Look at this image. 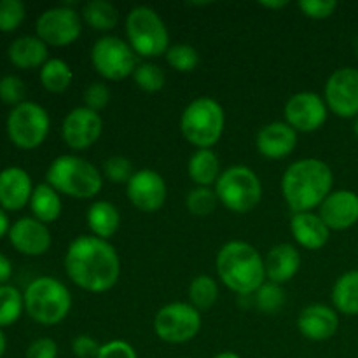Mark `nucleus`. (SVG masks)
<instances>
[{
  "label": "nucleus",
  "instance_id": "nucleus-1",
  "mask_svg": "<svg viewBox=\"0 0 358 358\" xmlns=\"http://www.w3.org/2000/svg\"><path fill=\"white\" fill-rule=\"evenodd\" d=\"M65 271L79 289L103 294L117 283L121 261L107 240L84 234L77 236L66 248Z\"/></svg>",
  "mask_w": 358,
  "mask_h": 358
},
{
  "label": "nucleus",
  "instance_id": "nucleus-2",
  "mask_svg": "<svg viewBox=\"0 0 358 358\" xmlns=\"http://www.w3.org/2000/svg\"><path fill=\"white\" fill-rule=\"evenodd\" d=\"M334 185V173L325 161L306 157L290 164L282 177V192L294 213L320 206Z\"/></svg>",
  "mask_w": 358,
  "mask_h": 358
},
{
  "label": "nucleus",
  "instance_id": "nucleus-3",
  "mask_svg": "<svg viewBox=\"0 0 358 358\" xmlns=\"http://www.w3.org/2000/svg\"><path fill=\"white\" fill-rule=\"evenodd\" d=\"M215 268L224 285L241 296L255 294L264 285V259L247 241L236 240L224 245L217 254Z\"/></svg>",
  "mask_w": 358,
  "mask_h": 358
},
{
  "label": "nucleus",
  "instance_id": "nucleus-4",
  "mask_svg": "<svg viewBox=\"0 0 358 358\" xmlns=\"http://www.w3.org/2000/svg\"><path fill=\"white\" fill-rule=\"evenodd\" d=\"M45 182L59 194L76 199H91L101 191L100 170L79 156H59L49 164Z\"/></svg>",
  "mask_w": 358,
  "mask_h": 358
},
{
  "label": "nucleus",
  "instance_id": "nucleus-5",
  "mask_svg": "<svg viewBox=\"0 0 358 358\" xmlns=\"http://www.w3.org/2000/svg\"><path fill=\"white\" fill-rule=\"evenodd\" d=\"M23 299L28 317L48 327L62 324L72 308V296L69 289L52 276H38L28 283Z\"/></svg>",
  "mask_w": 358,
  "mask_h": 358
},
{
  "label": "nucleus",
  "instance_id": "nucleus-6",
  "mask_svg": "<svg viewBox=\"0 0 358 358\" xmlns=\"http://www.w3.org/2000/svg\"><path fill=\"white\" fill-rule=\"evenodd\" d=\"M226 126L222 105L210 96H199L185 107L180 117V131L198 149H212Z\"/></svg>",
  "mask_w": 358,
  "mask_h": 358
},
{
  "label": "nucleus",
  "instance_id": "nucleus-7",
  "mask_svg": "<svg viewBox=\"0 0 358 358\" xmlns=\"http://www.w3.org/2000/svg\"><path fill=\"white\" fill-rule=\"evenodd\" d=\"M126 34L133 51L142 58H156L170 49L166 24L152 7H133L126 17Z\"/></svg>",
  "mask_w": 358,
  "mask_h": 358
},
{
  "label": "nucleus",
  "instance_id": "nucleus-8",
  "mask_svg": "<svg viewBox=\"0 0 358 358\" xmlns=\"http://www.w3.org/2000/svg\"><path fill=\"white\" fill-rule=\"evenodd\" d=\"M219 201L234 213H248L261 203L262 184L257 173L245 164L229 166L215 184Z\"/></svg>",
  "mask_w": 358,
  "mask_h": 358
},
{
  "label": "nucleus",
  "instance_id": "nucleus-9",
  "mask_svg": "<svg viewBox=\"0 0 358 358\" xmlns=\"http://www.w3.org/2000/svg\"><path fill=\"white\" fill-rule=\"evenodd\" d=\"M49 114L35 101H23L7 115V135L16 147L24 150L37 149L49 135Z\"/></svg>",
  "mask_w": 358,
  "mask_h": 358
},
{
  "label": "nucleus",
  "instance_id": "nucleus-10",
  "mask_svg": "<svg viewBox=\"0 0 358 358\" xmlns=\"http://www.w3.org/2000/svg\"><path fill=\"white\" fill-rule=\"evenodd\" d=\"M91 63L94 70L107 80H122L133 76L138 66L136 52L128 42L115 35L98 38L91 48Z\"/></svg>",
  "mask_w": 358,
  "mask_h": 358
},
{
  "label": "nucleus",
  "instance_id": "nucleus-11",
  "mask_svg": "<svg viewBox=\"0 0 358 358\" xmlns=\"http://www.w3.org/2000/svg\"><path fill=\"white\" fill-rule=\"evenodd\" d=\"M201 313L189 303H170L154 318V332L168 345H184L198 336Z\"/></svg>",
  "mask_w": 358,
  "mask_h": 358
},
{
  "label": "nucleus",
  "instance_id": "nucleus-12",
  "mask_svg": "<svg viewBox=\"0 0 358 358\" xmlns=\"http://www.w3.org/2000/svg\"><path fill=\"white\" fill-rule=\"evenodd\" d=\"M37 37L48 45L65 48L80 37L83 21L80 14L69 6L51 7L38 16L35 23Z\"/></svg>",
  "mask_w": 358,
  "mask_h": 358
},
{
  "label": "nucleus",
  "instance_id": "nucleus-13",
  "mask_svg": "<svg viewBox=\"0 0 358 358\" xmlns=\"http://www.w3.org/2000/svg\"><path fill=\"white\" fill-rule=\"evenodd\" d=\"M325 103L329 110L343 119L358 117V70L338 69L325 84Z\"/></svg>",
  "mask_w": 358,
  "mask_h": 358
},
{
  "label": "nucleus",
  "instance_id": "nucleus-14",
  "mask_svg": "<svg viewBox=\"0 0 358 358\" xmlns=\"http://www.w3.org/2000/svg\"><path fill=\"white\" fill-rule=\"evenodd\" d=\"M329 107L320 94L313 91H301L285 103V122L296 131L313 133L327 121Z\"/></svg>",
  "mask_w": 358,
  "mask_h": 358
},
{
  "label": "nucleus",
  "instance_id": "nucleus-15",
  "mask_svg": "<svg viewBox=\"0 0 358 358\" xmlns=\"http://www.w3.org/2000/svg\"><path fill=\"white\" fill-rule=\"evenodd\" d=\"M126 192L131 205L145 213H154L163 208L168 196L164 178L149 168L135 171V175L126 184Z\"/></svg>",
  "mask_w": 358,
  "mask_h": 358
},
{
  "label": "nucleus",
  "instance_id": "nucleus-16",
  "mask_svg": "<svg viewBox=\"0 0 358 358\" xmlns=\"http://www.w3.org/2000/svg\"><path fill=\"white\" fill-rule=\"evenodd\" d=\"M103 129L100 114L87 107H77L65 115L62 124V136L73 150H84L98 142Z\"/></svg>",
  "mask_w": 358,
  "mask_h": 358
},
{
  "label": "nucleus",
  "instance_id": "nucleus-17",
  "mask_svg": "<svg viewBox=\"0 0 358 358\" xmlns=\"http://www.w3.org/2000/svg\"><path fill=\"white\" fill-rule=\"evenodd\" d=\"M10 245L20 254L38 257L44 255L51 247V233L48 226L35 217H23L10 226L9 231Z\"/></svg>",
  "mask_w": 358,
  "mask_h": 358
},
{
  "label": "nucleus",
  "instance_id": "nucleus-18",
  "mask_svg": "<svg viewBox=\"0 0 358 358\" xmlns=\"http://www.w3.org/2000/svg\"><path fill=\"white\" fill-rule=\"evenodd\" d=\"M322 220L331 231H346L358 222V194L348 189L332 191L320 205Z\"/></svg>",
  "mask_w": 358,
  "mask_h": 358
},
{
  "label": "nucleus",
  "instance_id": "nucleus-19",
  "mask_svg": "<svg viewBox=\"0 0 358 358\" xmlns=\"http://www.w3.org/2000/svg\"><path fill=\"white\" fill-rule=\"evenodd\" d=\"M31 178L23 168L9 166L0 171V208L17 212L30 203L34 194Z\"/></svg>",
  "mask_w": 358,
  "mask_h": 358
},
{
  "label": "nucleus",
  "instance_id": "nucleus-20",
  "mask_svg": "<svg viewBox=\"0 0 358 358\" xmlns=\"http://www.w3.org/2000/svg\"><path fill=\"white\" fill-rule=\"evenodd\" d=\"M297 329L310 341H327L339 329L338 311L327 304H310L301 311Z\"/></svg>",
  "mask_w": 358,
  "mask_h": 358
},
{
  "label": "nucleus",
  "instance_id": "nucleus-21",
  "mask_svg": "<svg viewBox=\"0 0 358 358\" xmlns=\"http://www.w3.org/2000/svg\"><path fill=\"white\" fill-rule=\"evenodd\" d=\"M255 145L259 154L268 159H285L296 149L297 131L287 122H269L257 133Z\"/></svg>",
  "mask_w": 358,
  "mask_h": 358
},
{
  "label": "nucleus",
  "instance_id": "nucleus-22",
  "mask_svg": "<svg viewBox=\"0 0 358 358\" xmlns=\"http://www.w3.org/2000/svg\"><path fill=\"white\" fill-rule=\"evenodd\" d=\"M290 233L294 240L308 250H318L325 247L331 238V229L325 226L322 217L313 212L294 213L290 219Z\"/></svg>",
  "mask_w": 358,
  "mask_h": 358
},
{
  "label": "nucleus",
  "instance_id": "nucleus-23",
  "mask_svg": "<svg viewBox=\"0 0 358 358\" xmlns=\"http://www.w3.org/2000/svg\"><path fill=\"white\" fill-rule=\"evenodd\" d=\"M266 278L271 283L282 285L290 282L301 268V254L290 243H280L268 252L264 261Z\"/></svg>",
  "mask_w": 358,
  "mask_h": 358
},
{
  "label": "nucleus",
  "instance_id": "nucleus-24",
  "mask_svg": "<svg viewBox=\"0 0 358 358\" xmlns=\"http://www.w3.org/2000/svg\"><path fill=\"white\" fill-rule=\"evenodd\" d=\"M9 59L17 69H37L48 62V44L42 42L34 35H23L17 37L13 44L9 45Z\"/></svg>",
  "mask_w": 358,
  "mask_h": 358
},
{
  "label": "nucleus",
  "instance_id": "nucleus-25",
  "mask_svg": "<svg viewBox=\"0 0 358 358\" xmlns=\"http://www.w3.org/2000/svg\"><path fill=\"white\" fill-rule=\"evenodd\" d=\"M86 220L93 236L107 240L117 233L119 224H121V213L112 203L96 201L87 210Z\"/></svg>",
  "mask_w": 358,
  "mask_h": 358
},
{
  "label": "nucleus",
  "instance_id": "nucleus-26",
  "mask_svg": "<svg viewBox=\"0 0 358 358\" xmlns=\"http://www.w3.org/2000/svg\"><path fill=\"white\" fill-rule=\"evenodd\" d=\"M187 171L191 180L198 187H210L217 184L220 177V161L212 149H198L191 156L187 164Z\"/></svg>",
  "mask_w": 358,
  "mask_h": 358
},
{
  "label": "nucleus",
  "instance_id": "nucleus-27",
  "mask_svg": "<svg viewBox=\"0 0 358 358\" xmlns=\"http://www.w3.org/2000/svg\"><path fill=\"white\" fill-rule=\"evenodd\" d=\"M332 304L336 311L350 317L358 315V269L346 271L332 287Z\"/></svg>",
  "mask_w": 358,
  "mask_h": 358
},
{
  "label": "nucleus",
  "instance_id": "nucleus-28",
  "mask_svg": "<svg viewBox=\"0 0 358 358\" xmlns=\"http://www.w3.org/2000/svg\"><path fill=\"white\" fill-rule=\"evenodd\" d=\"M30 208L35 219L41 220L42 224L55 222L62 215L63 208L59 192H56L48 182L35 185L34 194H31L30 199Z\"/></svg>",
  "mask_w": 358,
  "mask_h": 358
},
{
  "label": "nucleus",
  "instance_id": "nucleus-29",
  "mask_svg": "<svg viewBox=\"0 0 358 358\" xmlns=\"http://www.w3.org/2000/svg\"><path fill=\"white\" fill-rule=\"evenodd\" d=\"M73 79L72 69L69 63L59 58H51L42 65L41 69V84L49 93H63L70 87Z\"/></svg>",
  "mask_w": 358,
  "mask_h": 358
},
{
  "label": "nucleus",
  "instance_id": "nucleus-30",
  "mask_svg": "<svg viewBox=\"0 0 358 358\" xmlns=\"http://www.w3.org/2000/svg\"><path fill=\"white\" fill-rule=\"evenodd\" d=\"M83 17L93 30L108 31L117 24L119 13L107 0H91L83 7Z\"/></svg>",
  "mask_w": 358,
  "mask_h": 358
},
{
  "label": "nucleus",
  "instance_id": "nucleus-31",
  "mask_svg": "<svg viewBox=\"0 0 358 358\" xmlns=\"http://www.w3.org/2000/svg\"><path fill=\"white\" fill-rule=\"evenodd\" d=\"M219 299V283L208 275H199L189 285V304L201 311L212 310Z\"/></svg>",
  "mask_w": 358,
  "mask_h": 358
},
{
  "label": "nucleus",
  "instance_id": "nucleus-32",
  "mask_svg": "<svg viewBox=\"0 0 358 358\" xmlns=\"http://www.w3.org/2000/svg\"><path fill=\"white\" fill-rule=\"evenodd\" d=\"M23 310V294L13 285H0V329L16 324Z\"/></svg>",
  "mask_w": 358,
  "mask_h": 358
},
{
  "label": "nucleus",
  "instance_id": "nucleus-33",
  "mask_svg": "<svg viewBox=\"0 0 358 358\" xmlns=\"http://www.w3.org/2000/svg\"><path fill=\"white\" fill-rule=\"evenodd\" d=\"M131 77L136 86L147 93H157V91L163 90L164 83H166L163 69L156 63H140Z\"/></svg>",
  "mask_w": 358,
  "mask_h": 358
},
{
  "label": "nucleus",
  "instance_id": "nucleus-34",
  "mask_svg": "<svg viewBox=\"0 0 358 358\" xmlns=\"http://www.w3.org/2000/svg\"><path fill=\"white\" fill-rule=\"evenodd\" d=\"M217 203H219V198H217L215 189L210 187H194L185 199L189 212L198 217L210 215L217 208Z\"/></svg>",
  "mask_w": 358,
  "mask_h": 358
},
{
  "label": "nucleus",
  "instance_id": "nucleus-35",
  "mask_svg": "<svg viewBox=\"0 0 358 358\" xmlns=\"http://www.w3.org/2000/svg\"><path fill=\"white\" fill-rule=\"evenodd\" d=\"M166 62L178 72H192L199 63V52L189 44H175L166 51Z\"/></svg>",
  "mask_w": 358,
  "mask_h": 358
},
{
  "label": "nucleus",
  "instance_id": "nucleus-36",
  "mask_svg": "<svg viewBox=\"0 0 358 358\" xmlns=\"http://www.w3.org/2000/svg\"><path fill=\"white\" fill-rule=\"evenodd\" d=\"M24 16L27 9L21 0H0V31H14L23 23Z\"/></svg>",
  "mask_w": 358,
  "mask_h": 358
},
{
  "label": "nucleus",
  "instance_id": "nucleus-37",
  "mask_svg": "<svg viewBox=\"0 0 358 358\" xmlns=\"http://www.w3.org/2000/svg\"><path fill=\"white\" fill-rule=\"evenodd\" d=\"M24 96H27V86L23 80L17 76H6L0 79V101L6 105H13L17 107L23 103Z\"/></svg>",
  "mask_w": 358,
  "mask_h": 358
},
{
  "label": "nucleus",
  "instance_id": "nucleus-38",
  "mask_svg": "<svg viewBox=\"0 0 358 358\" xmlns=\"http://www.w3.org/2000/svg\"><path fill=\"white\" fill-rule=\"evenodd\" d=\"M103 173L114 184H128L135 171L131 161L126 159L124 156H112L105 161Z\"/></svg>",
  "mask_w": 358,
  "mask_h": 358
},
{
  "label": "nucleus",
  "instance_id": "nucleus-39",
  "mask_svg": "<svg viewBox=\"0 0 358 358\" xmlns=\"http://www.w3.org/2000/svg\"><path fill=\"white\" fill-rule=\"evenodd\" d=\"M255 301H257V306L261 308L262 311L273 313V311L280 310V308L283 306L285 294H283L282 287L269 282V283H264V285L255 292Z\"/></svg>",
  "mask_w": 358,
  "mask_h": 358
},
{
  "label": "nucleus",
  "instance_id": "nucleus-40",
  "mask_svg": "<svg viewBox=\"0 0 358 358\" xmlns=\"http://www.w3.org/2000/svg\"><path fill=\"white\" fill-rule=\"evenodd\" d=\"M110 101V90L105 83H91L84 91V107L98 112L105 108Z\"/></svg>",
  "mask_w": 358,
  "mask_h": 358
},
{
  "label": "nucleus",
  "instance_id": "nucleus-41",
  "mask_svg": "<svg viewBox=\"0 0 358 358\" xmlns=\"http://www.w3.org/2000/svg\"><path fill=\"white\" fill-rule=\"evenodd\" d=\"M299 9L304 16L311 20H327L338 9V2L334 0H301Z\"/></svg>",
  "mask_w": 358,
  "mask_h": 358
},
{
  "label": "nucleus",
  "instance_id": "nucleus-42",
  "mask_svg": "<svg viewBox=\"0 0 358 358\" xmlns=\"http://www.w3.org/2000/svg\"><path fill=\"white\" fill-rule=\"evenodd\" d=\"M96 358H138L135 348L122 339H114L101 345Z\"/></svg>",
  "mask_w": 358,
  "mask_h": 358
},
{
  "label": "nucleus",
  "instance_id": "nucleus-43",
  "mask_svg": "<svg viewBox=\"0 0 358 358\" xmlns=\"http://www.w3.org/2000/svg\"><path fill=\"white\" fill-rule=\"evenodd\" d=\"M101 345L87 334L77 336L72 341V352L77 358H96Z\"/></svg>",
  "mask_w": 358,
  "mask_h": 358
},
{
  "label": "nucleus",
  "instance_id": "nucleus-44",
  "mask_svg": "<svg viewBox=\"0 0 358 358\" xmlns=\"http://www.w3.org/2000/svg\"><path fill=\"white\" fill-rule=\"evenodd\" d=\"M27 358H58V345L51 338H38L28 346Z\"/></svg>",
  "mask_w": 358,
  "mask_h": 358
},
{
  "label": "nucleus",
  "instance_id": "nucleus-45",
  "mask_svg": "<svg viewBox=\"0 0 358 358\" xmlns=\"http://www.w3.org/2000/svg\"><path fill=\"white\" fill-rule=\"evenodd\" d=\"M10 276H13V264H10L9 257L0 254V285H7Z\"/></svg>",
  "mask_w": 358,
  "mask_h": 358
},
{
  "label": "nucleus",
  "instance_id": "nucleus-46",
  "mask_svg": "<svg viewBox=\"0 0 358 358\" xmlns=\"http://www.w3.org/2000/svg\"><path fill=\"white\" fill-rule=\"evenodd\" d=\"M9 231H10L9 217H7L6 210L0 208V238H3L6 234H9Z\"/></svg>",
  "mask_w": 358,
  "mask_h": 358
},
{
  "label": "nucleus",
  "instance_id": "nucleus-47",
  "mask_svg": "<svg viewBox=\"0 0 358 358\" xmlns=\"http://www.w3.org/2000/svg\"><path fill=\"white\" fill-rule=\"evenodd\" d=\"M259 6L266 7V9H282V7L289 6V2L282 0V2H259Z\"/></svg>",
  "mask_w": 358,
  "mask_h": 358
},
{
  "label": "nucleus",
  "instance_id": "nucleus-48",
  "mask_svg": "<svg viewBox=\"0 0 358 358\" xmlns=\"http://www.w3.org/2000/svg\"><path fill=\"white\" fill-rule=\"evenodd\" d=\"M6 350H7V339H6V336H3L2 329H0V358L3 357Z\"/></svg>",
  "mask_w": 358,
  "mask_h": 358
},
{
  "label": "nucleus",
  "instance_id": "nucleus-49",
  "mask_svg": "<svg viewBox=\"0 0 358 358\" xmlns=\"http://www.w3.org/2000/svg\"><path fill=\"white\" fill-rule=\"evenodd\" d=\"M213 358H241V357L234 352H222V353H217Z\"/></svg>",
  "mask_w": 358,
  "mask_h": 358
},
{
  "label": "nucleus",
  "instance_id": "nucleus-50",
  "mask_svg": "<svg viewBox=\"0 0 358 358\" xmlns=\"http://www.w3.org/2000/svg\"><path fill=\"white\" fill-rule=\"evenodd\" d=\"M353 48H355V52H357V56H358V35H357L355 41H353Z\"/></svg>",
  "mask_w": 358,
  "mask_h": 358
},
{
  "label": "nucleus",
  "instance_id": "nucleus-51",
  "mask_svg": "<svg viewBox=\"0 0 358 358\" xmlns=\"http://www.w3.org/2000/svg\"><path fill=\"white\" fill-rule=\"evenodd\" d=\"M353 131H355V135H357V138H358V117H357L355 124H353Z\"/></svg>",
  "mask_w": 358,
  "mask_h": 358
}]
</instances>
